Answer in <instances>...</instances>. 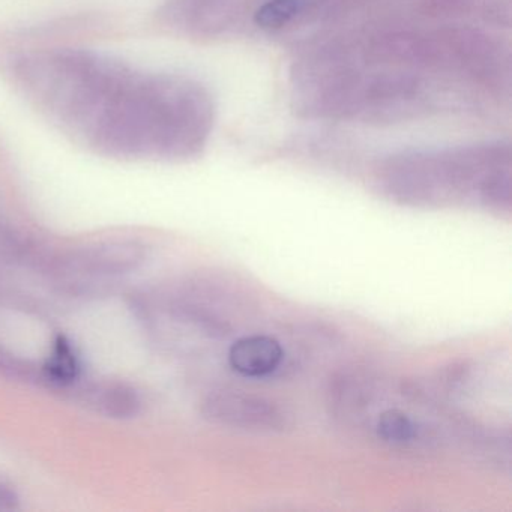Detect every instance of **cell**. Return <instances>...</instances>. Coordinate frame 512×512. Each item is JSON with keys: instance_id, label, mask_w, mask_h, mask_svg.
I'll list each match as a JSON object with an SVG mask.
<instances>
[{"instance_id": "1", "label": "cell", "mask_w": 512, "mask_h": 512, "mask_svg": "<svg viewBox=\"0 0 512 512\" xmlns=\"http://www.w3.org/2000/svg\"><path fill=\"white\" fill-rule=\"evenodd\" d=\"M203 415L214 424L248 431H283L287 416L274 401L238 391L212 392L203 403Z\"/></svg>"}, {"instance_id": "2", "label": "cell", "mask_w": 512, "mask_h": 512, "mask_svg": "<svg viewBox=\"0 0 512 512\" xmlns=\"http://www.w3.org/2000/svg\"><path fill=\"white\" fill-rule=\"evenodd\" d=\"M284 359V350L275 338L251 335L232 344L230 367L245 377H265L274 373Z\"/></svg>"}, {"instance_id": "3", "label": "cell", "mask_w": 512, "mask_h": 512, "mask_svg": "<svg viewBox=\"0 0 512 512\" xmlns=\"http://www.w3.org/2000/svg\"><path fill=\"white\" fill-rule=\"evenodd\" d=\"M376 433L383 442L407 445L418 437V425L403 410L388 409L377 418Z\"/></svg>"}, {"instance_id": "4", "label": "cell", "mask_w": 512, "mask_h": 512, "mask_svg": "<svg viewBox=\"0 0 512 512\" xmlns=\"http://www.w3.org/2000/svg\"><path fill=\"white\" fill-rule=\"evenodd\" d=\"M47 373L55 382L70 383L79 376L80 364L76 352L64 337L59 338L53 355L46 367Z\"/></svg>"}, {"instance_id": "5", "label": "cell", "mask_w": 512, "mask_h": 512, "mask_svg": "<svg viewBox=\"0 0 512 512\" xmlns=\"http://www.w3.org/2000/svg\"><path fill=\"white\" fill-rule=\"evenodd\" d=\"M299 11V0H268L254 14L259 28L274 31L286 26Z\"/></svg>"}, {"instance_id": "6", "label": "cell", "mask_w": 512, "mask_h": 512, "mask_svg": "<svg viewBox=\"0 0 512 512\" xmlns=\"http://www.w3.org/2000/svg\"><path fill=\"white\" fill-rule=\"evenodd\" d=\"M16 503V494L10 488L0 485V506H13Z\"/></svg>"}]
</instances>
